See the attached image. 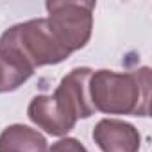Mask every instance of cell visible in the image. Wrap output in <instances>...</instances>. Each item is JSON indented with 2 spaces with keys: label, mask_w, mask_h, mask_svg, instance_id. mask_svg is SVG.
Here are the masks:
<instances>
[{
  "label": "cell",
  "mask_w": 152,
  "mask_h": 152,
  "mask_svg": "<svg viewBox=\"0 0 152 152\" xmlns=\"http://www.w3.org/2000/svg\"><path fill=\"white\" fill-rule=\"evenodd\" d=\"M90 100L95 111L106 115L148 116L150 68L134 72L97 70L90 77Z\"/></svg>",
  "instance_id": "obj_1"
},
{
  "label": "cell",
  "mask_w": 152,
  "mask_h": 152,
  "mask_svg": "<svg viewBox=\"0 0 152 152\" xmlns=\"http://www.w3.org/2000/svg\"><path fill=\"white\" fill-rule=\"evenodd\" d=\"M0 47L20 52L34 70L39 66L63 63L72 54L57 39L47 18H36L9 27L0 36Z\"/></svg>",
  "instance_id": "obj_2"
},
{
  "label": "cell",
  "mask_w": 152,
  "mask_h": 152,
  "mask_svg": "<svg viewBox=\"0 0 152 152\" xmlns=\"http://www.w3.org/2000/svg\"><path fill=\"white\" fill-rule=\"evenodd\" d=\"M47 20L57 39L70 50H81L91 38L95 2H47Z\"/></svg>",
  "instance_id": "obj_3"
},
{
  "label": "cell",
  "mask_w": 152,
  "mask_h": 152,
  "mask_svg": "<svg viewBox=\"0 0 152 152\" xmlns=\"http://www.w3.org/2000/svg\"><path fill=\"white\" fill-rule=\"evenodd\" d=\"M91 73L93 70L86 66L73 68L61 79L57 90L52 95L57 100V104L75 120L90 118L95 113V107L90 100V90H88Z\"/></svg>",
  "instance_id": "obj_4"
},
{
  "label": "cell",
  "mask_w": 152,
  "mask_h": 152,
  "mask_svg": "<svg viewBox=\"0 0 152 152\" xmlns=\"http://www.w3.org/2000/svg\"><path fill=\"white\" fill-rule=\"evenodd\" d=\"M93 140L102 152H140L138 129L124 120L104 118L93 129Z\"/></svg>",
  "instance_id": "obj_5"
},
{
  "label": "cell",
  "mask_w": 152,
  "mask_h": 152,
  "mask_svg": "<svg viewBox=\"0 0 152 152\" xmlns=\"http://www.w3.org/2000/svg\"><path fill=\"white\" fill-rule=\"evenodd\" d=\"M27 115L32 124L52 136H64L75 127V118H72L52 95H38L31 100Z\"/></svg>",
  "instance_id": "obj_6"
},
{
  "label": "cell",
  "mask_w": 152,
  "mask_h": 152,
  "mask_svg": "<svg viewBox=\"0 0 152 152\" xmlns=\"http://www.w3.org/2000/svg\"><path fill=\"white\" fill-rule=\"evenodd\" d=\"M34 73V68L15 48L0 47V93L18 90Z\"/></svg>",
  "instance_id": "obj_7"
},
{
  "label": "cell",
  "mask_w": 152,
  "mask_h": 152,
  "mask_svg": "<svg viewBox=\"0 0 152 152\" xmlns=\"http://www.w3.org/2000/svg\"><path fill=\"white\" fill-rule=\"evenodd\" d=\"M0 152H48V145L36 129L13 124L0 134Z\"/></svg>",
  "instance_id": "obj_8"
},
{
  "label": "cell",
  "mask_w": 152,
  "mask_h": 152,
  "mask_svg": "<svg viewBox=\"0 0 152 152\" xmlns=\"http://www.w3.org/2000/svg\"><path fill=\"white\" fill-rule=\"evenodd\" d=\"M48 152H88V148L75 138H63L56 141Z\"/></svg>",
  "instance_id": "obj_9"
}]
</instances>
